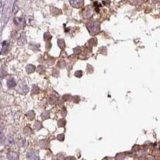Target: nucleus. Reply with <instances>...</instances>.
Masks as SVG:
<instances>
[{
	"mask_svg": "<svg viewBox=\"0 0 160 160\" xmlns=\"http://www.w3.org/2000/svg\"><path fill=\"white\" fill-rule=\"evenodd\" d=\"M71 5L76 8H80L84 5V0H69Z\"/></svg>",
	"mask_w": 160,
	"mask_h": 160,
	"instance_id": "1",
	"label": "nucleus"
},
{
	"mask_svg": "<svg viewBox=\"0 0 160 160\" xmlns=\"http://www.w3.org/2000/svg\"><path fill=\"white\" fill-rule=\"evenodd\" d=\"M8 85L10 87V88H12V87H14L16 85V82L13 79H10L8 82Z\"/></svg>",
	"mask_w": 160,
	"mask_h": 160,
	"instance_id": "2",
	"label": "nucleus"
}]
</instances>
